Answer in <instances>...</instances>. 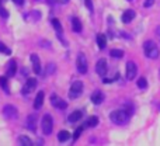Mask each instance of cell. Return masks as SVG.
<instances>
[{"label": "cell", "instance_id": "obj_1", "mask_svg": "<svg viewBox=\"0 0 160 146\" xmlns=\"http://www.w3.org/2000/svg\"><path fill=\"white\" fill-rule=\"evenodd\" d=\"M143 51H145V55H146V58H149V59H158L159 55H160V51H159L158 45H156L153 41H150V39L145 41Z\"/></svg>", "mask_w": 160, "mask_h": 146}, {"label": "cell", "instance_id": "obj_2", "mask_svg": "<svg viewBox=\"0 0 160 146\" xmlns=\"http://www.w3.org/2000/svg\"><path fill=\"white\" fill-rule=\"evenodd\" d=\"M129 114L127 113V110H115L110 114V119L117 125H122L127 122Z\"/></svg>", "mask_w": 160, "mask_h": 146}, {"label": "cell", "instance_id": "obj_3", "mask_svg": "<svg viewBox=\"0 0 160 146\" xmlns=\"http://www.w3.org/2000/svg\"><path fill=\"white\" fill-rule=\"evenodd\" d=\"M41 129L44 135H51L53 129V119L49 114H45L42 117V121H41Z\"/></svg>", "mask_w": 160, "mask_h": 146}, {"label": "cell", "instance_id": "obj_4", "mask_svg": "<svg viewBox=\"0 0 160 146\" xmlns=\"http://www.w3.org/2000/svg\"><path fill=\"white\" fill-rule=\"evenodd\" d=\"M76 68H78V72L82 74L87 73V58H86L84 53H79L78 59H76Z\"/></svg>", "mask_w": 160, "mask_h": 146}, {"label": "cell", "instance_id": "obj_5", "mask_svg": "<svg viewBox=\"0 0 160 146\" xmlns=\"http://www.w3.org/2000/svg\"><path fill=\"white\" fill-rule=\"evenodd\" d=\"M83 82H80V80H78V82H73V84L70 86V90H69V97L70 98H78V97L80 96V94L83 93Z\"/></svg>", "mask_w": 160, "mask_h": 146}, {"label": "cell", "instance_id": "obj_6", "mask_svg": "<svg viewBox=\"0 0 160 146\" xmlns=\"http://www.w3.org/2000/svg\"><path fill=\"white\" fill-rule=\"evenodd\" d=\"M3 114H4V117L7 119H10V121H14V119H17V117H18V111H17V108L14 107V105H4Z\"/></svg>", "mask_w": 160, "mask_h": 146}, {"label": "cell", "instance_id": "obj_7", "mask_svg": "<svg viewBox=\"0 0 160 146\" xmlns=\"http://www.w3.org/2000/svg\"><path fill=\"white\" fill-rule=\"evenodd\" d=\"M51 104L55 108H58V110H65V108H68V103L65 101V100H62L58 94H52V96H51Z\"/></svg>", "mask_w": 160, "mask_h": 146}, {"label": "cell", "instance_id": "obj_8", "mask_svg": "<svg viewBox=\"0 0 160 146\" xmlns=\"http://www.w3.org/2000/svg\"><path fill=\"white\" fill-rule=\"evenodd\" d=\"M136 73H138V68H136V63L133 61H129L127 63V79L128 80H133L136 77Z\"/></svg>", "mask_w": 160, "mask_h": 146}, {"label": "cell", "instance_id": "obj_9", "mask_svg": "<svg viewBox=\"0 0 160 146\" xmlns=\"http://www.w3.org/2000/svg\"><path fill=\"white\" fill-rule=\"evenodd\" d=\"M37 84H38V82H37L35 77H30L25 82V86L22 87V94H30L31 91H34L37 88Z\"/></svg>", "mask_w": 160, "mask_h": 146}, {"label": "cell", "instance_id": "obj_10", "mask_svg": "<svg viewBox=\"0 0 160 146\" xmlns=\"http://www.w3.org/2000/svg\"><path fill=\"white\" fill-rule=\"evenodd\" d=\"M107 70H108V65H107V61L105 59H100L96 65V72L98 76L104 77L107 74Z\"/></svg>", "mask_w": 160, "mask_h": 146}, {"label": "cell", "instance_id": "obj_11", "mask_svg": "<svg viewBox=\"0 0 160 146\" xmlns=\"http://www.w3.org/2000/svg\"><path fill=\"white\" fill-rule=\"evenodd\" d=\"M30 61H31V63H32V68H34V73L35 74H39L41 73V61H39V58H38V55H31L30 56Z\"/></svg>", "mask_w": 160, "mask_h": 146}, {"label": "cell", "instance_id": "obj_12", "mask_svg": "<svg viewBox=\"0 0 160 146\" xmlns=\"http://www.w3.org/2000/svg\"><path fill=\"white\" fill-rule=\"evenodd\" d=\"M104 101V93H102L101 90H96L93 94H91V103L96 105L101 104V103Z\"/></svg>", "mask_w": 160, "mask_h": 146}, {"label": "cell", "instance_id": "obj_13", "mask_svg": "<svg viewBox=\"0 0 160 146\" xmlns=\"http://www.w3.org/2000/svg\"><path fill=\"white\" fill-rule=\"evenodd\" d=\"M135 16H136V14H135V11H133V10H127L124 14H122L121 20H122V23H124V24H129V23L135 18Z\"/></svg>", "mask_w": 160, "mask_h": 146}, {"label": "cell", "instance_id": "obj_14", "mask_svg": "<svg viewBox=\"0 0 160 146\" xmlns=\"http://www.w3.org/2000/svg\"><path fill=\"white\" fill-rule=\"evenodd\" d=\"M44 97H45L44 91H38L35 100H34V108H35V110H39V108L44 105Z\"/></svg>", "mask_w": 160, "mask_h": 146}, {"label": "cell", "instance_id": "obj_15", "mask_svg": "<svg viewBox=\"0 0 160 146\" xmlns=\"http://www.w3.org/2000/svg\"><path fill=\"white\" fill-rule=\"evenodd\" d=\"M82 118H83V111L76 110V111H73L69 117H68V121H69V122H78Z\"/></svg>", "mask_w": 160, "mask_h": 146}, {"label": "cell", "instance_id": "obj_16", "mask_svg": "<svg viewBox=\"0 0 160 146\" xmlns=\"http://www.w3.org/2000/svg\"><path fill=\"white\" fill-rule=\"evenodd\" d=\"M97 45L100 49H104L107 47V37L104 34H97Z\"/></svg>", "mask_w": 160, "mask_h": 146}, {"label": "cell", "instance_id": "obj_17", "mask_svg": "<svg viewBox=\"0 0 160 146\" xmlns=\"http://www.w3.org/2000/svg\"><path fill=\"white\" fill-rule=\"evenodd\" d=\"M72 28L75 33H82L83 25H82V23H80V20L78 17H72Z\"/></svg>", "mask_w": 160, "mask_h": 146}, {"label": "cell", "instance_id": "obj_18", "mask_svg": "<svg viewBox=\"0 0 160 146\" xmlns=\"http://www.w3.org/2000/svg\"><path fill=\"white\" fill-rule=\"evenodd\" d=\"M17 72V62L16 61H10V65L7 68V76L8 77H13Z\"/></svg>", "mask_w": 160, "mask_h": 146}, {"label": "cell", "instance_id": "obj_19", "mask_svg": "<svg viewBox=\"0 0 160 146\" xmlns=\"http://www.w3.org/2000/svg\"><path fill=\"white\" fill-rule=\"evenodd\" d=\"M27 127L30 128L32 132L37 129V117H35V115H30V117H28V119H27Z\"/></svg>", "mask_w": 160, "mask_h": 146}, {"label": "cell", "instance_id": "obj_20", "mask_svg": "<svg viewBox=\"0 0 160 146\" xmlns=\"http://www.w3.org/2000/svg\"><path fill=\"white\" fill-rule=\"evenodd\" d=\"M18 143L21 146H32V141H31V138H28L27 135H20Z\"/></svg>", "mask_w": 160, "mask_h": 146}, {"label": "cell", "instance_id": "obj_21", "mask_svg": "<svg viewBox=\"0 0 160 146\" xmlns=\"http://www.w3.org/2000/svg\"><path fill=\"white\" fill-rule=\"evenodd\" d=\"M69 138H70V133L68 132V131H59V133H58V141L59 142L63 143V142H66Z\"/></svg>", "mask_w": 160, "mask_h": 146}, {"label": "cell", "instance_id": "obj_22", "mask_svg": "<svg viewBox=\"0 0 160 146\" xmlns=\"http://www.w3.org/2000/svg\"><path fill=\"white\" fill-rule=\"evenodd\" d=\"M86 125H87V127H90V128L97 127V125H98V118H97L96 115L90 117V118H88L87 121H86Z\"/></svg>", "mask_w": 160, "mask_h": 146}, {"label": "cell", "instance_id": "obj_23", "mask_svg": "<svg viewBox=\"0 0 160 146\" xmlns=\"http://www.w3.org/2000/svg\"><path fill=\"white\" fill-rule=\"evenodd\" d=\"M52 25H53V28L56 30V33L58 34L63 33V28H62V25H61V23H59L58 18H52Z\"/></svg>", "mask_w": 160, "mask_h": 146}, {"label": "cell", "instance_id": "obj_24", "mask_svg": "<svg viewBox=\"0 0 160 146\" xmlns=\"http://www.w3.org/2000/svg\"><path fill=\"white\" fill-rule=\"evenodd\" d=\"M110 55L112 56V58H122V56H124V51H121V49H112L110 52Z\"/></svg>", "mask_w": 160, "mask_h": 146}, {"label": "cell", "instance_id": "obj_25", "mask_svg": "<svg viewBox=\"0 0 160 146\" xmlns=\"http://www.w3.org/2000/svg\"><path fill=\"white\" fill-rule=\"evenodd\" d=\"M136 84H138V87L142 88V90L148 87V82H146V79H145V77H139V79H138V83H136Z\"/></svg>", "mask_w": 160, "mask_h": 146}, {"label": "cell", "instance_id": "obj_26", "mask_svg": "<svg viewBox=\"0 0 160 146\" xmlns=\"http://www.w3.org/2000/svg\"><path fill=\"white\" fill-rule=\"evenodd\" d=\"M0 84H2V88L6 91V93H8V88H7V77H0Z\"/></svg>", "mask_w": 160, "mask_h": 146}, {"label": "cell", "instance_id": "obj_27", "mask_svg": "<svg viewBox=\"0 0 160 146\" xmlns=\"http://www.w3.org/2000/svg\"><path fill=\"white\" fill-rule=\"evenodd\" d=\"M0 52H2V53H4V55H10V53H11V51L8 49V48L6 47V45L3 44V42H0Z\"/></svg>", "mask_w": 160, "mask_h": 146}, {"label": "cell", "instance_id": "obj_28", "mask_svg": "<svg viewBox=\"0 0 160 146\" xmlns=\"http://www.w3.org/2000/svg\"><path fill=\"white\" fill-rule=\"evenodd\" d=\"M82 132H83V127L78 128V129L75 131V133H73V141H78V139H79V136L82 135Z\"/></svg>", "mask_w": 160, "mask_h": 146}, {"label": "cell", "instance_id": "obj_29", "mask_svg": "<svg viewBox=\"0 0 160 146\" xmlns=\"http://www.w3.org/2000/svg\"><path fill=\"white\" fill-rule=\"evenodd\" d=\"M0 14H2L3 18H8V11L4 7H0Z\"/></svg>", "mask_w": 160, "mask_h": 146}, {"label": "cell", "instance_id": "obj_30", "mask_svg": "<svg viewBox=\"0 0 160 146\" xmlns=\"http://www.w3.org/2000/svg\"><path fill=\"white\" fill-rule=\"evenodd\" d=\"M153 3H155V0H145L143 6H145L146 8H149V7H152V6H153Z\"/></svg>", "mask_w": 160, "mask_h": 146}, {"label": "cell", "instance_id": "obj_31", "mask_svg": "<svg viewBox=\"0 0 160 146\" xmlns=\"http://www.w3.org/2000/svg\"><path fill=\"white\" fill-rule=\"evenodd\" d=\"M53 70H55V68H53V63H49V65H48V74H51Z\"/></svg>", "mask_w": 160, "mask_h": 146}, {"label": "cell", "instance_id": "obj_32", "mask_svg": "<svg viewBox=\"0 0 160 146\" xmlns=\"http://www.w3.org/2000/svg\"><path fill=\"white\" fill-rule=\"evenodd\" d=\"M86 4H87V8L90 11H93V6H91V0H86Z\"/></svg>", "mask_w": 160, "mask_h": 146}, {"label": "cell", "instance_id": "obj_33", "mask_svg": "<svg viewBox=\"0 0 160 146\" xmlns=\"http://www.w3.org/2000/svg\"><path fill=\"white\" fill-rule=\"evenodd\" d=\"M13 2H14V3H16V4H17V6H21V4H22V3H24V0H13Z\"/></svg>", "mask_w": 160, "mask_h": 146}, {"label": "cell", "instance_id": "obj_34", "mask_svg": "<svg viewBox=\"0 0 160 146\" xmlns=\"http://www.w3.org/2000/svg\"><path fill=\"white\" fill-rule=\"evenodd\" d=\"M58 3H61V4H66V3H69V0H58Z\"/></svg>", "mask_w": 160, "mask_h": 146}, {"label": "cell", "instance_id": "obj_35", "mask_svg": "<svg viewBox=\"0 0 160 146\" xmlns=\"http://www.w3.org/2000/svg\"><path fill=\"white\" fill-rule=\"evenodd\" d=\"M156 34H158V37H159V39H160V27L156 28Z\"/></svg>", "mask_w": 160, "mask_h": 146}, {"label": "cell", "instance_id": "obj_36", "mask_svg": "<svg viewBox=\"0 0 160 146\" xmlns=\"http://www.w3.org/2000/svg\"><path fill=\"white\" fill-rule=\"evenodd\" d=\"M0 7H2V0H0Z\"/></svg>", "mask_w": 160, "mask_h": 146}, {"label": "cell", "instance_id": "obj_37", "mask_svg": "<svg viewBox=\"0 0 160 146\" xmlns=\"http://www.w3.org/2000/svg\"><path fill=\"white\" fill-rule=\"evenodd\" d=\"M128 2H132V0H128Z\"/></svg>", "mask_w": 160, "mask_h": 146}]
</instances>
